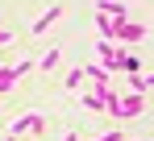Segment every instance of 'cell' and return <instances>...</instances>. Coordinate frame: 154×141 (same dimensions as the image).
Segmentation results:
<instances>
[{"mask_svg":"<svg viewBox=\"0 0 154 141\" xmlns=\"http://www.w3.org/2000/svg\"><path fill=\"white\" fill-rule=\"evenodd\" d=\"M96 54H100V67L108 75H121V58H125V46L117 42H96Z\"/></svg>","mask_w":154,"mask_h":141,"instance_id":"6da1fadb","label":"cell"},{"mask_svg":"<svg viewBox=\"0 0 154 141\" xmlns=\"http://www.w3.org/2000/svg\"><path fill=\"white\" fill-rule=\"evenodd\" d=\"M142 38H146V25H137V21L112 25V42H117V46H137Z\"/></svg>","mask_w":154,"mask_h":141,"instance_id":"7a4b0ae2","label":"cell"},{"mask_svg":"<svg viewBox=\"0 0 154 141\" xmlns=\"http://www.w3.org/2000/svg\"><path fill=\"white\" fill-rule=\"evenodd\" d=\"M142 112H146V95H121V104H117V116L121 120H133V116H142Z\"/></svg>","mask_w":154,"mask_h":141,"instance_id":"3957f363","label":"cell"},{"mask_svg":"<svg viewBox=\"0 0 154 141\" xmlns=\"http://www.w3.org/2000/svg\"><path fill=\"white\" fill-rule=\"evenodd\" d=\"M46 129V120L38 116V112H25V116L13 120V137H21V133H42Z\"/></svg>","mask_w":154,"mask_h":141,"instance_id":"277c9868","label":"cell"},{"mask_svg":"<svg viewBox=\"0 0 154 141\" xmlns=\"http://www.w3.org/2000/svg\"><path fill=\"white\" fill-rule=\"evenodd\" d=\"M83 79H92V92H104V87H112V75H108L100 62H92V67L83 70Z\"/></svg>","mask_w":154,"mask_h":141,"instance_id":"5b68a950","label":"cell"},{"mask_svg":"<svg viewBox=\"0 0 154 141\" xmlns=\"http://www.w3.org/2000/svg\"><path fill=\"white\" fill-rule=\"evenodd\" d=\"M58 17H63V4H58V0H54L50 8H46V13H42V17H38V21H33V33H38V38H42V33H46V29H50V25L58 21Z\"/></svg>","mask_w":154,"mask_h":141,"instance_id":"8992f818","label":"cell"},{"mask_svg":"<svg viewBox=\"0 0 154 141\" xmlns=\"http://www.w3.org/2000/svg\"><path fill=\"white\" fill-rule=\"evenodd\" d=\"M58 62H63V50H58V46H50L46 54H42V62H38V67H42V70H54Z\"/></svg>","mask_w":154,"mask_h":141,"instance_id":"52a82bcc","label":"cell"},{"mask_svg":"<svg viewBox=\"0 0 154 141\" xmlns=\"http://www.w3.org/2000/svg\"><path fill=\"white\" fill-rule=\"evenodd\" d=\"M63 87H71V92H79V87H83V67H71V70H67Z\"/></svg>","mask_w":154,"mask_h":141,"instance_id":"ba28073f","label":"cell"},{"mask_svg":"<svg viewBox=\"0 0 154 141\" xmlns=\"http://www.w3.org/2000/svg\"><path fill=\"white\" fill-rule=\"evenodd\" d=\"M83 112H104V100L96 92H83Z\"/></svg>","mask_w":154,"mask_h":141,"instance_id":"9c48e42d","label":"cell"},{"mask_svg":"<svg viewBox=\"0 0 154 141\" xmlns=\"http://www.w3.org/2000/svg\"><path fill=\"white\" fill-rule=\"evenodd\" d=\"M96 29H100V42H112V21L104 13H96Z\"/></svg>","mask_w":154,"mask_h":141,"instance_id":"30bf717a","label":"cell"},{"mask_svg":"<svg viewBox=\"0 0 154 141\" xmlns=\"http://www.w3.org/2000/svg\"><path fill=\"white\" fill-rule=\"evenodd\" d=\"M13 83H17V79H13V67H0V95L13 92Z\"/></svg>","mask_w":154,"mask_h":141,"instance_id":"8fae6325","label":"cell"},{"mask_svg":"<svg viewBox=\"0 0 154 141\" xmlns=\"http://www.w3.org/2000/svg\"><path fill=\"white\" fill-rule=\"evenodd\" d=\"M121 70H125V75H137V58H133L129 50H125V58H121Z\"/></svg>","mask_w":154,"mask_h":141,"instance_id":"7c38bea8","label":"cell"},{"mask_svg":"<svg viewBox=\"0 0 154 141\" xmlns=\"http://www.w3.org/2000/svg\"><path fill=\"white\" fill-rule=\"evenodd\" d=\"M29 70H33V62H29V58H21V62L13 67V79H21V75H29Z\"/></svg>","mask_w":154,"mask_h":141,"instance_id":"4fadbf2b","label":"cell"},{"mask_svg":"<svg viewBox=\"0 0 154 141\" xmlns=\"http://www.w3.org/2000/svg\"><path fill=\"white\" fill-rule=\"evenodd\" d=\"M96 141H125L121 133H104V137H96Z\"/></svg>","mask_w":154,"mask_h":141,"instance_id":"5bb4252c","label":"cell"},{"mask_svg":"<svg viewBox=\"0 0 154 141\" xmlns=\"http://www.w3.org/2000/svg\"><path fill=\"white\" fill-rule=\"evenodd\" d=\"M63 141H79V133H67V137H63Z\"/></svg>","mask_w":154,"mask_h":141,"instance_id":"9a60e30c","label":"cell"},{"mask_svg":"<svg viewBox=\"0 0 154 141\" xmlns=\"http://www.w3.org/2000/svg\"><path fill=\"white\" fill-rule=\"evenodd\" d=\"M146 87H154V75H150V79H146Z\"/></svg>","mask_w":154,"mask_h":141,"instance_id":"2e32d148","label":"cell"},{"mask_svg":"<svg viewBox=\"0 0 154 141\" xmlns=\"http://www.w3.org/2000/svg\"><path fill=\"white\" fill-rule=\"evenodd\" d=\"M4 141H21V137H13V133H8V137H4Z\"/></svg>","mask_w":154,"mask_h":141,"instance_id":"e0dca14e","label":"cell"}]
</instances>
